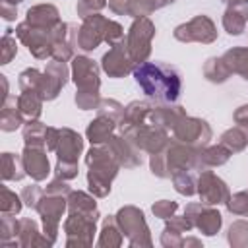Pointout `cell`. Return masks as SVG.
Masks as SVG:
<instances>
[{
    "mask_svg": "<svg viewBox=\"0 0 248 248\" xmlns=\"http://www.w3.org/2000/svg\"><path fill=\"white\" fill-rule=\"evenodd\" d=\"M136 81L149 97H157L163 101H174L180 91V78L178 74L159 62H147L136 68L134 72Z\"/></svg>",
    "mask_w": 248,
    "mask_h": 248,
    "instance_id": "1",
    "label": "cell"
}]
</instances>
